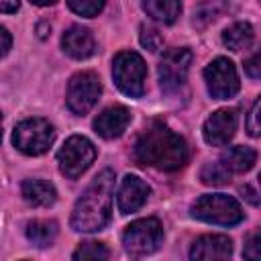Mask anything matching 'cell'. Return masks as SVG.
Masks as SVG:
<instances>
[{
  "label": "cell",
  "mask_w": 261,
  "mask_h": 261,
  "mask_svg": "<svg viewBox=\"0 0 261 261\" xmlns=\"http://www.w3.org/2000/svg\"><path fill=\"white\" fill-rule=\"evenodd\" d=\"M135 161L161 171H177L188 163V143L167 124L153 120L143 128L133 147Z\"/></svg>",
  "instance_id": "obj_1"
},
{
  "label": "cell",
  "mask_w": 261,
  "mask_h": 261,
  "mask_svg": "<svg viewBox=\"0 0 261 261\" xmlns=\"http://www.w3.org/2000/svg\"><path fill=\"white\" fill-rule=\"evenodd\" d=\"M114 192V171H100L71 210V228L77 232H98L110 222Z\"/></svg>",
  "instance_id": "obj_2"
},
{
  "label": "cell",
  "mask_w": 261,
  "mask_h": 261,
  "mask_svg": "<svg viewBox=\"0 0 261 261\" xmlns=\"http://www.w3.org/2000/svg\"><path fill=\"white\" fill-rule=\"evenodd\" d=\"M192 216L220 226H234L245 218L237 198L228 194H204L192 204Z\"/></svg>",
  "instance_id": "obj_3"
},
{
  "label": "cell",
  "mask_w": 261,
  "mask_h": 261,
  "mask_svg": "<svg viewBox=\"0 0 261 261\" xmlns=\"http://www.w3.org/2000/svg\"><path fill=\"white\" fill-rule=\"evenodd\" d=\"M112 77L116 88L128 98H141L145 94L147 65L137 51H120L112 59Z\"/></svg>",
  "instance_id": "obj_4"
},
{
  "label": "cell",
  "mask_w": 261,
  "mask_h": 261,
  "mask_svg": "<svg viewBox=\"0 0 261 261\" xmlns=\"http://www.w3.org/2000/svg\"><path fill=\"white\" fill-rule=\"evenodd\" d=\"M53 141H55V128L51 126L49 120L39 118V116L18 122L14 126V133H12L14 147L20 153L31 155V157L47 153L49 147L53 145Z\"/></svg>",
  "instance_id": "obj_5"
},
{
  "label": "cell",
  "mask_w": 261,
  "mask_h": 261,
  "mask_svg": "<svg viewBox=\"0 0 261 261\" xmlns=\"http://www.w3.org/2000/svg\"><path fill=\"white\" fill-rule=\"evenodd\" d=\"M163 243V226L157 218H139L130 222L122 232L124 251L133 257H145L155 253Z\"/></svg>",
  "instance_id": "obj_6"
},
{
  "label": "cell",
  "mask_w": 261,
  "mask_h": 261,
  "mask_svg": "<svg viewBox=\"0 0 261 261\" xmlns=\"http://www.w3.org/2000/svg\"><path fill=\"white\" fill-rule=\"evenodd\" d=\"M96 159V147L88 137L71 135L57 151V163L65 177H80Z\"/></svg>",
  "instance_id": "obj_7"
},
{
  "label": "cell",
  "mask_w": 261,
  "mask_h": 261,
  "mask_svg": "<svg viewBox=\"0 0 261 261\" xmlns=\"http://www.w3.org/2000/svg\"><path fill=\"white\" fill-rule=\"evenodd\" d=\"M100 94H102L100 77L94 71H80L67 84L65 102H67V108L73 114L84 116L94 108Z\"/></svg>",
  "instance_id": "obj_8"
},
{
  "label": "cell",
  "mask_w": 261,
  "mask_h": 261,
  "mask_svg": "<svg viewBox=\"0 0 261 261\" xmlns=\"http://www.w3.org/2000/svg\"><path fill=\"white\" fill-rule=\"evenodd\" d=\"M204 80L214 100H228L237 96L241 82L234 63L228 57H216L204 67Z\"/></svg>",
  "instance_id": "obj_9"
},
{
  "label": "cell",
  "mask_w": 261,
  "mask_h": 261,
  "mask_svg": "<svg viewBox=\"0 0 261 261\" xmlns=\"http://www.w3.org/2000/svg\"><path fill=\"white\" fill-rule=\"evenodd\" d=\"M192 51L188 47H175L163 53L159 61V82L165 92H177L186 86L188 71L192 65Z\"/></svg>",
  "instance_id": "obj_10"
},
{
  "label": "cell",
  "mask_w": 261,
  "mask_h": 261,
  "mask_svg": "<svg viewBox=\"0 0 261 261\" xmlns=\"http://www.w3.org/2000/svg\"><path fill=\"white\" fill-rule=\"evenodd\" d=\"M237 120H239V114L234 108H220L216 112H212L204 126H202V135H204V141L212 147H224L230 143V139L234 137V130H237Z\"/></svg>",
  "instance_id": "obj_11"
},
{
  "label": "cell",
  "mask_w": 261,
  "mask_h": 261,
  "mask_svg": "<svg viewBox=\"0 0 261 261\" xmlns=\"http://www.w3.org/2000/svg\"><path fill=\"white\" fill-rule=\"evenodd\" d=\"M149 194H151L149 186L139 175H130V173L124 175L120 181V188H118V196H116L120 214H130V212H137L139 208H143Z\"/></svg>",
  "instance_id": "obj_12"
},
{
  "label": "cell",
  "mask_w": 261,
  "mask_h": 261,
  "mask_svg": "<svg viewBox=\"0 0 261 261\" xmlns=\"http://www.w3.org/2000/svg\"><path fill=\"white\" fill-rule=\"evenodd\" d=\"M128 124H130V112L126 106H120V104L104 108L94 118V130L102 139H118Z\"/></svg>",
  "instance_id": "obj_13"
},
{
  "label": "cell",
  "mask_w": 261,
  "mask_h": 261,
  "mask_svg": "<svg viewBox=\"0 0 261 261\" xmlns=\"http://www.w3.org/2000/svg\"><path fill=\"white\" fill-rule=\"evenodd\" d=\"M61 49L71 59H88L96 51V41H94V35L90 33V29H86L82 24H73L63 33Z\"/></svg>",
  "instance_id": "obj_14"
},
{
  "label": "cell",
  "mask_w": 261,
  "mask_h": 261,
  "mask_svg": "<svg viewBox=\"0 0 261 261\" xmlns=\"http://www.w3.org/2000/svg\"><path fill=\"white\" fill-rule=\"evenodd\" d=\"M230 255L232 241L226 234H204L190 249V259H228Z\"/></svg>",
  "instance_id": "obj_15"
},
{
  "label": "cell",
  "mask_w": 261,
  "mask_h": 261,
  "mask_svg": "<svg viewBox=\"0 0 261 261\" xmlns=\"http://www.w3.org/2000/svg\"><path fill=\"white\" fill-rule=\"evenodd\" d=\"M20 194H22L24 202L35 208H49L57 200L55 186L45 179H24L20 186Z\"/></svg>",
  "instance_id": "obj_16"
},
{
  "label": "cell",
  "mask_w": 261,
  "mask_h": 261,
  "mask_svg": "<svg viewBox=\"0 0 261 261\" xmlns=\"http://www.w3.org/2000/svg\"><path fill=\"white\" fill-rule=\"evenodd\" d=\"M257 161V153L255 149L251 147H245V145H237V147H230L222 153L220 157V163L230 171V173H245L249 171Z\"/></svg>",
  "instance_id": "obj_17"
},
{
  "label": "cell",
  "mask_w": 261,
  "mask_h": 261,
  "mask_svg": "<svg viewBox=\"0 0 261 261\" xmlns=\"http://www.w3.org/2000/svg\"><path fill=\"white\" fill-rule=\"evenodd\" d=\"M141 6L149 18L163 22V24H173L177 16L181 14L179 0H141Z\"/></svg>",
  "instance_id": "obj_18"
},
{
  "label": "cell",
  "mask_w": 261,
  "mask_h": 261,
  "mask_svg": "<svg viewBox=\"0 0 261 261\" xmlns=\"http://www.w3.org/2000/svg\"><path fill=\"white\" fill-rule=\"evenodd\" d=\"M255 41V31L249 22H234L228 29H224L222 33V43L230 49V51H243L249 49Z\"/></svg>",
  "instance_id": "obj_19"
},
{
  "label": "cell",
  "mask_w": 261,
  "mask_h": 261,
  "mask_svg": "<svg viewBox=\"0 0 261 261\" xmlns=\"http://www.w3.org/2000/svg\"><path fill=\"white\" fill-rule=\"evenodd\" d=\"M57 232H59V228H57L55 220H31L27 224V239L41 249L49 247L55 241Z\"/></svg>",
  "instance_id": "obj_20"
},
{
  "label": "cell",
  "mask_w": 261,
  "mask_h": 261,
  "mask_svg": "<svg viewBox=\"0 0 261 261\" xmlns=\"http://www.w3.org/2000/svg\"><path fill=\"white\" fill-rule=\"evenodd\" d=\"M224 8H226L224 0H202L198 4V8L194 10V18H192L194 27H198V29L208 27L224 12Z\"/></svg>",
  "instance_id": "obj_21"
},
{
  "label": "cell",
  "mask_w": 261,
  "mask_h": 261,
  "mask_svg": "<svg viewBox=\"0 0 261 261\" xmlns=\"http://www.w3.org/2000/svg\"><path fill=\"white\" fill-rule=\"evenodd\" d=\"M200 179L206 186H226L230 181V171L220 161L206 163L202 167V171H200Z\"/></svg>",
  "instance_id": "obj_22"
},
{
  "label": "cell",
  "mask_w": 261,
  "mask_h": 261,
  "mask_svg": "<svg viewBox=\"0 0 261 261\" xmlns=\"http://www.w3.org/2000/svg\"><path fill=\"white\" fill-rule=\"evenodd\" d=\"M75 261H84V259H108L110 257V251L106 249L104 243H98V241H86V243H80V247L73 251L71 255Z\"/></svg>",
  "instance_id": "obj_23"
},
{
  "label": "cell",
  "mask_w": 261,
  "mask_h": 261,
  "mask_svg": "<svg viewBox=\"0 0 261 261\" xmlns=\"http://www.w3.org/2000/svg\"><path fill=\"white\" fill-rule=\"evenodd\" d=\"M104 4H106V0H67V6L75 14L86 16V18L98 16L104 10Z\"/></svg>",
  "instance_id": "obj_24"
},
{
  "label": "cell",
  "mask_w": 261,
  "mask_h": 261,
  "mask_svg": "<svg viewBox=\"0 0 261 261\" xmlns=\"http://www.w3.org/2000/svg\"><path fill=\"white\" fill-rule=\"evenodd\" d=\"M139 41H141V45H143L145 49H149V51H153V53H155V51H161L163 45H165L163 35H161L155 27H149V24H141Z\"/></svg>",
  "instance_id": "obj_25"
},
{
  "label": "cell",
  "mask_w": 261,
  "mask_h": 261,
  "mask_svg": "<svg viewBox=\"0 0 261 261\" xmlns=\"http://www.w3.org/2000/svg\"><path fill=\"white\" fill-rule=\"evenodd\" d=\"M243 257H247V259H255V261L261 257L259 230H253V232L247 237V243H245V249H243Z\"/></svg>",
  "instance_id": "obj_26"
},
{
  "label": "cell",
  "mask_w": 261,
  "mask_h": 261,
  "mask_svg": "<svg viewBox=\"0 0 261 261\" xmlns=\"http://www.w3.org/2000/svg\"><path fill=\"white\" fill-rule=\"evenodd\" d=\"M259 98L253 102V106H251V110H249V114H247V120H245V126H247V133L251 135V137H259V130H261V126H259Z\"/></svg>",
  "instance_id": "obj_27"
},
{
  "label": "cell",
  "mask_w": 261,
  "mask_h": 261,
  "mask_svg": "<svg viewBox=\"0 0 261 261\" xmlns=\"http://www.w3.org/2000/svg\"><path fill=\"white\" fill-rule=\"evenodd\" d=\"M245 71H247V75H251L253 80H257L259 75H261V65H259V53H255V55H251L247 61H245Z\"/></svg>",
  "instance_id": "obj_28"
},
{
  "label": "cell",
  "mask_w": 261,
  "mask_h": 261,
  "mask_svg": "<svg viewBox=\"0 0 261 261\" xmlns=\"http://www.w3.org/2000/svg\"><path fill=\"white\" fill-rule=\"evenodd\" d=\"M10 47H12V37H10V33H8L4 27H0V57H4V55L10 51Z\"/></svg>",
  "instance_id": "obj_29"
},
{
  "label": "cell",
  "mask_w": 261,
  "mask_h": 261,
  "mask_svg": "<svg viewBox=\"0 0 261 261\" xmlns=\"http://www.w3.org/2000/svg\"><path fill=\"white\" fill-rule=\"evenodd\" d=\"M20 8V0H0V12L12 14Z\"/></svg>",
  "instance_id": "obj_30"
},
{
  "label": "cell",
  "mask_w": 261,
  "mask_h": 261,
  "mask_svg": "<svg viewBox=\"0 0 261 261\" xmlns=\"http://www.w3.org/2000/svg\"><path fill=\"white\" fill-rule=\"evenodd\" d=\"M241 192H243V194H247L245 198H247L253 206H257V204H259V198H257V192H255V190H251L249 186H245V188H241Z\"/></svg>",
  "instance_id": "obj_31"
},
{
  "label": "cell",
  "mask_w": 261,
  "mask_h": 261,
  "mask_svg": "<svg viewBox=\"0 0 261 261\" xmlns=\"http://www.w3.org/2000/svg\"><path fill=\"white\" fill-rule=\"evenodd\" d=\"M57 0H31V4H35V6H51Z\"/></svg>",
  "instance_id": "obj_32"
},
{
  "label": "cell",
  "mask_w": 261,
  "mask_h": 261,
  "mask_svg": "<svg viewBox=\"0 0 261 261\" xmlns=\"http://www.w3.org/2000/svg\"><path fill=\"white\" fill-rule=\"evenodd\" d=\"M0 141H2V112H0Z\"/></svg>",
  "instance_id": "obj_33"
}]
</instances>
